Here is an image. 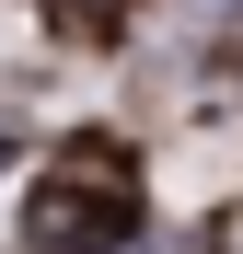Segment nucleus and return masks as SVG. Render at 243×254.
I'll return each mask as SVG.
<instances>
[{
	"mask_svg": "<svg viewBox=\"0 0 243 254\" xmlns=\"http://www.w3.org/2000/svg\"><path fill=\"white\" fill-rule=\"evenodd\" d=\"M139 220V174H128V150H104V139H81L47 185H35V243L47 254H104V243H128Z\"/></svg>",
	"mask_w": 243,
	"mask_h": 254,
	"instance_id": "1",
	"label": "nucleus"
}]
</instances>
